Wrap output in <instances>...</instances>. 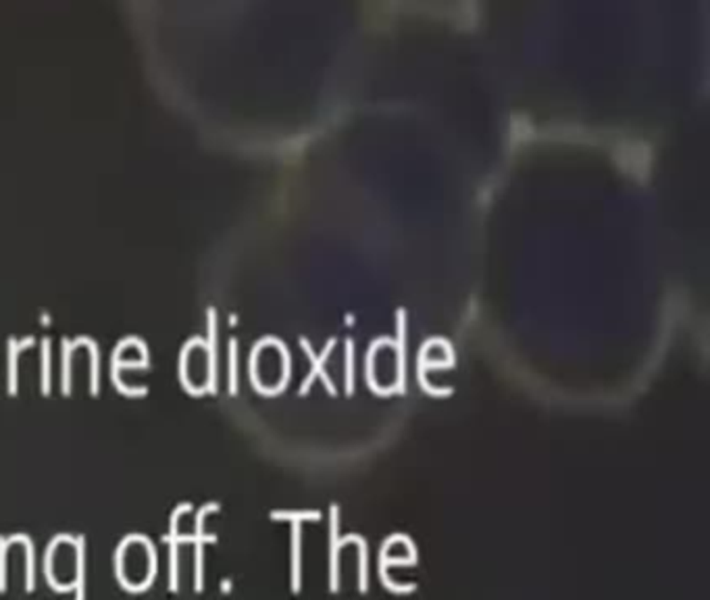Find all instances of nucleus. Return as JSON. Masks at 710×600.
Here are the masks:
<instances>
[{
	"instance_id": "obj_5",
	"label": "nucleus",
	"mask_w": 710,
	"mask_h": 600,
	"mask_svg": "<svg viewBox=\"0 0 710 600\" xmlns=\"http://www.w3.org/2000/svg\"><path fill=\"white\" fill-rule=\"evenodd\" d=\"M48 348H51V340L44 338L42 340V392L44 394L51 392V359H48Z\"/></svg>"
},
{
	"instance_id": "obj_4",
	"label": "nucleus",
	"mask_w": 710,
	"mask_h": 600,
	"mask_svg": "<svg viewBox=\"0 0 710 600\" xmlns=\"http://www.w3.org/2000/svg\"><path fill=\"white\" fill-rule=\"evenodd\" d=\"M32 342H34L32 338H25L21 342L15 338L8 340V394L17 392V355L23 346H29Z\"/></svg>"
},
{
	"instance_id": "obj_2",
	"label": "nucleus",
	"mask_w": 710,
	"mask_h": 600,
	"mask_svg": "<svg viewBox=\"0 0 710 600\" xmlns=\"http://www.w3.org/2000/svg\"><path fill=\"white\" fill-rule=\"evenodd\" d=\"M215 509H217L215 502H211L204 509H200L198 517H196V534H192V536H179V542H194L196 544V567H194V573H196L194 575V588H196V592L202 590V542H215V536H204L202 534V521H204V515L209 511H215Z\"/></svg>"
},
{
	"instance_id": "obj_3",
	"label": "nucleus",
	"mask_w": 710,
	"mask_h": 600,
	"mask_svg": "<svg viewBox=\"0 0 710 600\" xmlns=\"http://www.w3.org/2000/svg\"><path fill=\"white\" fill-rule=\"evenodd\" d=\"M77 544V567H75V582H73V590H75V600L86 599V538L77 536L75 538Z\"/></svg>"
},
{
	"instance_id": "obj_1",
	"label": "nucleus",
	"mask_w": 710,
	"mask_h": 600,
	"mask_svg": "<svg viewBox=\"0 0 710 600\" xmlns=\"http://www.w3.org/2000/svg\"><path fill=\"white\" fill-rule=\"evenodd\" d=\"M190 511V504H179L178 509L173 511L171 515V521H169V532L163 536V540L169 544V590L171 592H178L179 588V567H178V546H179V534H178V523H179V515L181 513H188Z\"/></svg>"
}]
</instances>
